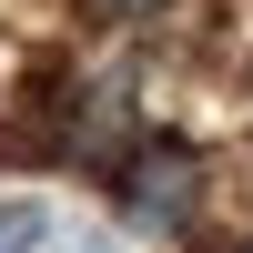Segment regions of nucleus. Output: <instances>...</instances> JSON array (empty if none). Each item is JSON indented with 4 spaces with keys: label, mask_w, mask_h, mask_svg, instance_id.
I'll return each mask as SVG.
<instances>
[{
    "label": "nucleus",
    "mask_w": 253,
    "mask_h": 253,
    "mask_svg": "<svg viewBox=\"0 0 253 253\" xmlns=\"http://www.w3.org/2000/svg\"><path fill=\"white\" fill-rule=\"evenodd\" d=\"M81 10H91V20H152L162 0H81Z\"/></svg>",
    "instance_id": "7ed1b4c3"
},
{
    "label": "nucleus",
    "mask_w": 253,
    "mask_h": 253,
    "mask_svg": "<svg viewBox=\"0 0 253 253\" xmlns=\"http://www.w3.org/2000/svg\"><path fill=\"white\" fill-rule=\"evenodd\" d=\"M51 243H61V233H51ZM61 253H122V243H112V233H71Z\"/></svg>",
    "instance_id": "20e7f679"
},
{
    "label": "nucleus",
    "mask_w": 253,
    "mask_h": 253,
    "mask_svg": "<svg viewBox=\"0 0 253 253\" xmlns=\"http://www.w3.org/2000/svg\"><path fill=\"white\" fill-rule=\"evenodd\" d=\"M243 253H253V243H243Z\"/></svg>",
    "instance_id": "39448f33"
},
{
    "label": "nucleus",
    "mask_w": 253,
    "mask_h": 253,
    "mask_svg": "<svg viewBox=\"0 0 253 253\" xmlns=\"http://www.w3.org/2000/svg\"><path fill=\"white\" fill-rule=\"evenodd\" d=\"M112 213L132 223V233H193L203 213V152L193 142H132V152L112 162Z\"/></svg>",
    "instance_id": "f257e3e1"
},
{
    "label": "nucleus",
    "mask_w": 253,
    "mask_h": 253,
    "mask_svg": "<svg viewBox=\"0 0 253 253\" xmlns=\"http://www.w3.org/2000/svg\"><path fill=\"white\" fill-rule=\"evenodd\" d=\"M51 233H61V223H51V203H31V193H10V203H0V253H51Z\"/></svg>",
    "instance_id": "f03ea898"
}]
</instances>
